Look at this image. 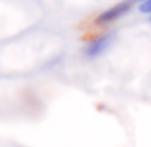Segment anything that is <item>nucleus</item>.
<instances>
[{
    "mask_svg": "<svg viewBox=\"0 0 151 147\" xmlns=\"http://www.w3.org/2000/svg\"><path fill=\"white\" fill-rule=\"evenodd\" d=\"M136 2H144V0H136Z\"/></svg>",
    "mask_w": 151,
    "mask_h": 147,
    "instance_id": "20e7f679",
    "label": "nucleus"
},
{
    "mask_svg": "<svg viewBox=\"0 0 151 147\" xmlns=\"http://www.w3.org/2000/svg\"><path fill=\"white\" fill-rule=\"evenodd\" d=\"M109 44H111V37L109 34H101V37H96L94 40H90L84 52H86L88 57H98L100 54H103V52L109 48Z\"/></svg>",
    "mask_w": 151,
    "mask_h": 147,
    "instance_id": "f03ea898",
    "label": "nucleus"
},
{
    "mask_svg": "<svg viewBox=\"0 0 151 147\" xmlns=\"http://www.w3.org/2000/svg\"><path fill=\"white\" fill-rule=\"evenodd\" d=\"M140 11H142V14H151V0H144V2H140Z\"/></svg>",
    "mask_w": 151,
    "mask_h": 147,
    "instance_id": "7ed1b4c3",
    "label": "nucleus"
},
{
    "mask_svg": "<svg viewBox=\"0 0 151 147\" xmlns=\"http://www.w3.org/2000/svg\"><path fill=\"white\" fill-rule=\"evenodd\" d=\"M130 11V2L126 0V2H119V4H115V6H111V8H107L105 11H101L100 15H98V25H109V23H113V21H117V19H121L124 14H128Z\"/></svg>",
    "mask_w": 151,
    "mask_h": 147,
    "instance_id": "f257e3e1",
    "label": "nucleus"
}]
</instances>
